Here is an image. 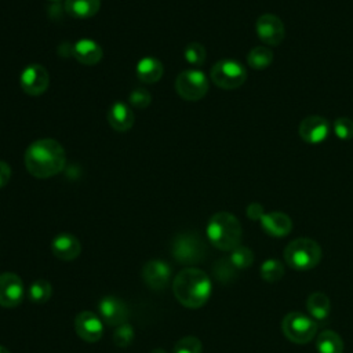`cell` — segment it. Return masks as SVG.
Here are the masks:
<instances>
[{
  "instance_id": "6da1fadb",
  "label": "cell",
  "mask_w": 353,
  "mask_h": 353,
  "mask_svg": "<svg viewBox=\"0 0 353 353\" xmlns=\"http://www.w3.org/2000/svg\"><path fill=\"white\" fill-rule=\"evenodd\" d=\"M25 167L30 175L39 179L59 174L66 164L63 146L52 138H41L32 142L23 156Z\"/></svg>"
},
{
  "instance_id": "7a4b0ae2",
  "label": "cell",
  "mask_w": 353,
  "mask_h": 353,
  "mask_svg": "<svg viewBox=\"0 0 353 353\" xmlns=\"http://www.w3.org/2000/svg\"><path fill=\"white\" fill-rule=\"evenodd\" d=\"M172 291L181 305L199 309L208 301L212 285L207 273L196 268H186L174 277Z\"/></svg>"
},
{
  "instance_id": "3957f363",
  "label": "cell",
  "mask_w": 353,
  "mask_h": 353,
  "mask_svg": "<svg viewBox=\"0 0 353 353\" xmlns=\"http://www.w3.org/2000/svg\"><path fill=\"white\" fill-rule=\"evenodd\" d=\"M243 229L239 219L226 211L214 214L207 223L210 243L222 251H232L240 245Z\"/></svg>"
},
{
  "instance_id": "277c9868",
  "label": "cell",
  "mask_w": 353,
  "mask_h": 353,
  "mask_svg": "<svg viewBox=\"0 0 353 353\" xmlns=\"http://www.w3.org/2000/svg\"><path fill=\"white\" fill-rule=\"evenodd\" d=\"M321 259V247L312 239L301 237L292 240L284 248L285 263L298 270H307L314 268Z\"/></svg>"
},
{
  "instance_id": "5b68a950",
  "label": "cell",
  "mask_w": 353,
  "mask_h": 353,
  "mask_svg": "<svg viewBox=\"0 0 353 353\" xmlns=\"http://www.w3.org/2000/svg\"><path fill=\"white\" fill-rule=\"evenodd\" d=\"M171 252L176 262L193 265L204 259L207 247L201 236L196 232H183L174 237Z\"/></svg>"
},
{
  "instance_id": "8992f818",
  "label": "cell",
  "mask_w": 353,
  "mask_h": 353,
  "mask_svg": "<svg viewBox=\"0 0 353 353\" xmlns=\"http://www.w3.org/2000/svg\"><path fill=\"white\" fill-rule=\"evenodd\" d=\"M281 328L287 339L303 345L316 336L317 323L302 312H291L283 319Z\"/></svg>"
},
{
  "instance_id": "52a82bcc",
  "label": "cell",
  "mask_w": 353,
  "mask_h": 353,
  "mask_svg": "<svg viewBox=\"0 0 353 353\" xmlns=\"http://www.w3.org/2000/svg\"><path fill=\"white\" fill-rule=\"evenodd\" d=\"M210 77L212 83L223 90H234L247 79L245 68L234 59H221L212 65Z\"/></svg>"
},
{
  "instance_id": "ba28073f",
  "label": "cell",
  "mask_w": 353,
  "mask_h": 353,
  "mask_svg": "<svg viewBox=\"0 0 353 353\" xmlns=\"http://www.w3.org/2000/svg\"><path fill=\"white\" fill-rule=\"evenodd\" d=\"M208 79L201 70L188 69L181 72L175 80L178 95L186 101H199L208 91Z\"/></svg>"
},
{
  "instance_id": "9c48e42d",
  "label": "cell",
  "mask_w": 353,
  "mask_h": 353,
  "mask_svg": "<svg viewBox=\"0 0 353 353\" xmlns=\"http://www.w3.org/2000/svg\"><path fill=\"white\" fill-rule=\"evenodd\" d=\"M22 90L32 97H37L46 92L50 85V74L43 65L32 63L26 66L19 77Z\"/></svg>"
},
{
  "instance_id": "30bf717a",
  "label": "cell",
  "mask_w": 353,
  "mask_h": 353,
  "mask_svg": "<svg viewBox=\"0 0 353 353\" xmlns=\"http://www.w3.org/2000/svg\"><path fill=\"white\" fill-rule=\"evenodd\" d=\"M25 296V287L21 277L15 273L6 272L0 274V306L15 307Z\"/></svg>"
},
{
  "instance_id": "8fae6325",
  "label": "cell",
  "mask_w": 353,
  "mask_h": 353,
  "mask_svg": "<svg viewBox=\"0 0 353 353\" xmlns=\"http://www.w3.org/2000/svg\"><path fill=\"white\" fill-rule=\"evenodd\" d=\"M74 330L83 341L94 343L102 336L103 321L94 312L83 310L74 319Z\"/></svg>"
},
{
  "instance_id": "7c38bea8",
  "label": "cell",
  "mask_w": 353,
  "mask_h": 353,
  "mask_svg": "<svg viewBox=\"0 0 353 353\" xmlns=\"http://www.w3.org/2000/svg\"><path fill=\"white\" fill-rule=\"evenodd\" d=\"M255 29H256L258 37L269 46L280 44L285 34V29L281 19L273 14L261 15L256 19Z\"/></svg>"
},
{
  "instance_id": "4fadbf2b",
  "label": "cell",
  "mask_w": 353,
  "mask_h": 353,
  "mask_svg": "<svg viewBox=\"0 0 353 353\" xmlns=\"http://www.w3.org/2000/svg\"><path fill=\"white\" fill-rule=\"evenodd\" d=\"M171 266L159 259L149 261L142 268V279L145 284L152 290H164L171 280Z\"/></svg>"
},
{
  "instance_id": "5bb4252c",
  "label": "cell",
  "mask_w": 353,
  "mask_h": 353,
  "mask_svg": "<svg viewBox=\"0 0 353 353\" xmlns=\"http://www.w3.org/2000/svg\"><path fill=\"white\" fill-rule=\"evenodd\" d=\"M298 134L307 143H320L328 137L330 124L323 116L312 114L301 121Z\"/></svg>"
},
{
  "instance_id": "9a60e30c",
  "label": "cell",
  "mask_w": 353,
  "mask_h": 353,
  "mask_svg": "<svg viewBox=\"0 0 353 353\" xmlns=\"http://www.w3.org/2000/svg\"><path fill=\"white\" fill-rule=\"evenodd\" d=\"M98 309L101 320L110 327H119L127 321V306L121 299L116 296H103L99 302Z\"/></svg>"
},
{
  "instance_id": "2e32d148",
  "label": "cell",
  "mask_w": 353,
  "mask_h": 353,
  "mask_svg": "<svg viewBox=\"0 0 353 353\" xmlns=\"http://www.w3.org/2000/svg\"><path fill=\"white\" fill-rule=\"evenodd\" d=\"M51 251L54 256L61 261H73L81 252V244L79 239L70 233H59L51 243Z\"/></svg>"
},
{
  "instance_id": "e0dca14e",
  "label": "cell",
  "mask_w": 353,
  "mask_h": 353,
  "mask_svg": "<svg viewBox=\"0 0 353 353\" xmlns=\"http://www.w3.org/2000/svg\"><path fill=\"white\" fill-rule=\"evenodd\" d=\"M72 55L80 63L92 66V65H97L102 59L103 51L97 41H94L91 39H81L72 46Z\"/></svg>"
},
{
  "instance_id": "ac0fdd59",
  "label": "cell",
  "mask_w": 353,
  "mask_h": 353,
  "mask_svg": "<svg viewBox=\"0 0 353 353\" xmlns=\"http://www.w3.org/2000/svg\"><path fill=\"white\" fill-rule=\"evenodd\" d=\"M108 123L110 127L119 132L128 131L135 121L132 109L124 102H114L108 110Z\"/></svg>"
},
{
  "instance_id": "d6986e66",
  "label": "cell",
  "mask_w": 353,
  "mask_h": 353,
  "mask_svg": "<svg viewBox=\"0 0 353 353\" xmlns=\"http://www.w3.org/2000/svg\"><path fill=\"white\" fill-rule=\"evenodd\" d=\"M259 222L262 225V229L273 237L287 236L292 229L291 218L287 214L280 211L265 212Z\"/></svg>"
},
{
  "instance_id": "ffe728a7",
  "label": "cell",
  "mask_w": 353,
  "mask_h": 353,
  "mask_svg": "<svg viewBox=\"0 0 353 353\" xmlns=\"http://www.w3.org/2000/svg\"><path fill=\"white\" fill-rule=\"evenodd\" d=\"M137 76L142 83L153 84L161 79L164 68L163 63L154 57H145L137 63Z\"/></svg>"
},
{
  "instance_id": "44dd1931",
  "label": "cell",
  "mask_w": 353,
  "mask_h": 353,
  "mask_svg": "<svg viewBox=\"0 0 353 353\" xmlns=\"http://www.w3.org/2000/svg\"><path fill=\"white\" fill-rule=\"evenodd\" d=\"M101 8V0H65V11L79 19L97 15Z\"/></svg>"
},
{
  "instance_id": "7402d4cb",
  "label": "cell",
  "mask_w": 353,
  "mask_h": 353,
  "mask_svg": "<svg viewBox=\"0 0 353 353\" xmlns=\"http://www.w3.org/2000/svg\"><path fill=\"white\" fill-rule=\"evenodd\" d=\"M306 309L313 320L323 321L330 316L331 312L330 298L323 292H313L306 299Z\"/></svg>"
},
{
  "instance_id": "603a6c76",
  "label": "cell",
  "mask_w": 353,
  "mask_h": 353,
  "mask_svg": "<svg viewBox=\"0 0 353 353\" xmlns=\"http://www.w3.org/2000/svg\"><path fill=\"white\" fill-rule=\"evenodd\" d=\"M316 349L319 353H342L343 341L335 331L325 330L319 334L316 339Z\"/></svg>"
},
{
  "instance_id": "cb8c5ba5",
  "label": "cell",
  "mask_w": 353,
  "mask_h": 353,
  "mask_svg": "<svg viewBox=\"0 0 353 353\" xmlns=\"http://www.w3.org/2000/svg\"><path fill=\"white\" fill-rule=\"evenodd\" d=\"M51 294H52L51 284L44 279H39L33 281L28 288V296L34 303H46L51 298Z\"/></svg>"
},
{
  "instance_id": "d4e9b609",
  "label": "cell",
  "mask_w": 353,
  "mask_h": 353,
  "mask_svg": "<svg viewBox=\"0 0 353 353\" xmlns=\"http://www.w3.org/2000/svg\"><path fill=\"white\" fill-rule=\"evenodd\" d=\"M247 61H248V65L254 69H265L273 61V51L262 46L255 47L248 52Z\"/></svg>"
},
{
  "instance_id": "484cf974",
  "label": "cell",
  "mask_w": 353,
  "mask_h": 353,
  "mask_svg": "<svg viewBox=\"0 0 353 353\" xmlns=\"http://www.w3.org/2000/svg\"><path fill=\"white\" fill-rule=\"evenodd\" d=\"M237 269L232 263V261L228 258L218 259L212 266V274L219 283H229L236 277Z\"/></svg>"
},
{
  "instance_id": "4316f807",
  "label": "cell",
  "mask_w": 353,
  "mask_h": 353,
  "mask_svg": "<svg viewBox=\"0 0 353 353\" xmlns=\"http://www.w3.org/2000/svg\"><path fill=\"white\" fill-rule=\"evenodd\" d=\"M284 274V265L279 259H268L261 266V276L268 283L279 281Z\"/></svg>"
},
{
  "instance_id": "83f0119b",
  "label": "cell",
  "mask_w": 353,
  "mask_h": 353,
  "mask_svg": "<svg viewBox=\"0 0 353 353\" xmlns=\"http://www.w3.org/2000/svg\"><path fill=\"white\" fill-rule=\"evenodd\" d=\"M229 259L234 265V268L239 269H247L254 262V252L244 245H239L234 250H232V254L229 255Z\"/></svg>"
},
{
  "instance_id": "f1b7e54d",
  "label": "cell",
  "mask_w": 353,
  "mask_h": 353,
  "mask_svg": "<svg viewBox=\"0 0 353 353\" xmlns=\"http://www.w3.org/2000/svg\"><path fill=\"white\" fill-rule=\"evenodd\" d=\"M183 57L185 59L193 65V66H200L204 63L205 61V48L200 44V43H189L186 47H185V51H183Z\"/></svg>"
},
{
  "instance_id": "f546056e",
  "label": "cell",
  "mask_w": 353,
  "mask_h": 353,
  "mask_svg": "<svg viewBox=\"0 0 353 353\" xmlns=\"http://www.w3.org/2000/svg\"><path fill=\"white\" fill-rule=\"evenodd\" d=\"M134 336H135L134 328L128 323H124L119 325L113 332V342L119 347H127L132 343Z\"/></svg>"
},
{
  "instance_id": "4dcf8cb0",
  "label": "cell",
  "mask_w": 353,
  "mask_h": 353,
  "mask_svg": "<svg viewBox=\"0 0 353 353\" xmlns=\"http://www.w3.org/2000/svg\"><path fill=\"white\" fill-rule=\"evenodd\" d=\"M203 352V345L201 341L196 336H185L179 339L175 346L172 353H201Z\"/></svg>"
},
{
  "instance_id": "1f68e13d",
  "label": "cell",
  "mask_w": 353,
  "mask_h": 353,
  "mask_svg": "<svg viewBox=\"0 0 353 353\" xmlns=\"http://www.w3.org/2000/svg\"><path fill=\"white\" fill-rule=\"evenodd\" d=\"M334 134L343 141H349L353 138V120L349 117H338L332 124Z\"/></svg>"
},
{
  "instance_id": "d6a6232c",
  "label": "cell",
  "mask_w": 353,
  "mask_h": 353,
  "mask_svg": "<svg viewBox=\"0 0 353 353\" xmlns=\"http://www.w3.org/2000/svg\"><path fill=\"white\" fill-rule=\"evenodd\" d=\"M128 102H130V105H132L134 108L145 109V108H148V106L150 105L152 97H150L149 91H146L145 88H135V90L130 94Z\"/></svg>"
},
{
  "instance_id": "836d02e7",
  "label": "cell",
  "mask_w": 353,
  "mask_h": 353,
  "mask_svg": "<svg viewBox=\"0 0 353 353\" xmlns=\"http://www.w3.org/2000/svg\"><path fill=\"white\" fill-rule=\"evenodd\" d=\"M263 214H265V210L259 203H251L247 207V216L252 221H261Z\"/></svg>"
},
{
  "instance_id": "e575fe53",
  "label": "cell",
  "mask_w": 353,
  "mask_h": 353,
  "mask_svg": "<svg viewBox=\"0 0 353 353\" xmlns=\"http://www.w3.org/2000/svg\"><path fill=\"white\" fill-rule=\"evenodd\" d=\"M11 178V168L8 163L0 160V188L6 186Z\"/></svg>"
},
{
  "instance_id": "d590c367",
  "label": "cell",
  "mask_w": 353,
  "mask_h": 353,
  "mask_svg": "<svg viewBox=\"0 0 353 353\" xmlns=\"http://www.w3.org/2000/svg\"><path fill=\"white\" fill-rule=\"evenodd\" d=\"M150 353H167L164 349H153Z\"/></svg>"
},
{
  "instance_id": "8d00e7d4",
  "label": "cell",
  "mask_w": 353,
  "mask_h": 353,
  "mask_svg": "<svg viewBox=\"0 0 353 353\" xmlns=\"http://www.w3.org/2000/svg\"><path fill=\"white\" fill-rule=\"evenodd\" d=\"M0 353H10V350H8V349H6L4 346H1V345H0Z\"/></svg>"
},
{
  "instance_id": "74e56055",
  "label": "cell",
  "mask_w": 353,
  "mask_h": 353,
  "mask_svg": "<svg viewBox=\"0 0 353 353\" xmlns=\"http://www.w3.org/2000/svg\"><path fill=\"white\" fill-rule=\"evenodd\" d=\"M51 1H58V0H51Z\"/></svg>"
}]
</instances>
